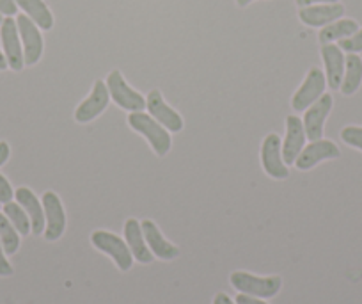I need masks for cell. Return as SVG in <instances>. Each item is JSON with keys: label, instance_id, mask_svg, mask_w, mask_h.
<instances>
[{"label": "cell", "instance_id": "6da1fadb", "mask_svg": "<svg viewBox=\"0 0 362 304\" xmlns=\"http://www.w3.org/2000/svg\"><path fill=\"white\" fill-rule=\"evenodd\" d=\"M233 288L238 293L259 297V299H272L281 292L283 279L281 276H256L245 271H235L229 276Z\"/></svg>", "mask_w": 362, "mask_h": 304}, {"label": "cell", "instance_id": "7a4b0ae2", "mask_svg": "<svg viewBox=\"0 0 362 304\" xmlns=\"http://www.w3.org/2000/svg\"><path fill=\"white\" fill-rule=\"evenodd\" d=\"M128 125H130L135 132H139V134L144 135V137L148 139L153 152L158 157H165L167 153L170 152L173 139H170L169 130H167L165 127H162L153 116H149V114L146 113H130V116H128Z\"/></svg>", "mask_w": 362, "mask_h": 304}, {"label": "cell", "instance_id": "3957f363", "mask_svg": "<svg viewBox=\"0 0 362 304\" xmlns=\"http://www.w3.org/2000/svg\"><path fill=\"white\" fill-rule=\"evenodd\" d=\"M90 244L98 251L105 253L107 257L112 258L119 271L127 272L134 267V254H132L127 240L121 239L116 233H110L107 230H96L90 235Z\"/></svg>", "mask_w": 362, "mask_h": 304}, {"label": "cell", "instance_id": "277c9868", "mask_svg": "<svg viewBox=\"0 0 362 304\" xmlns=\"http://www.w3.org/2000/svg\"><path fill=\"white\" fill-rule=\"evenodd\" d=\"M107 87H109L110 98L117 107L130 113H142L146 109V98L139 91L128 86L124 77L121 75L119 69H112L107 77Z\"/></svg>", "mask_w": 362, "mask_h": 304}, {"label": "cell", "instance_id": "5b68a950", "mask_svg": "<svg viewBox=\"0 0 362 304\" xmlns=\"http://www.w3.org/2000/svg\"><path fill=\"white\" fill-rule=\"evenodd\" d=\"M327 87V79L325 73L320 68H311L305 75L304 82L298 87L297 93L291 98V107H293L295 113H304L309 107L315 103L316 100L323 96Z\"/></svg>", "mask_w": 362, "mask_h": 304}, {"label": "cell", "instance_id": "8992f818", "mask_svg": "<svg viewBox=\"0 0 362 304\" xmlns=\"http://www.w3.org/2000/svg\"><path fill=\"white\" fill-rule=\"evenodd\" d=\"M45 210V226L43 237L47 242H55V240L61 239L66 232V212L62 207V201L54 191H47L41 198Z\"/></svg>", "mask_w": 362, "mask_h": 304}, {"label": "cell", "instance_id": "52a82bcc", "mask_svg": "<svg viewBox=\"0 0 362 304\" xmlns=\"http://www.w3.org/2000/svg\"><path fill=\"white\" fill-rule=\"evenodd\" d=\"M261 164L264 173L276 180H286L290 176V169L283 159V145L277 134H270L263 139L261 145Z\"/></svg>", "mask_w": 362, "mask_h": 304}, {"label": "cell", "instance_id": "ba28073f", "mask_svg": "<svg viewBox=\"0 0 362 304\" xmlns=\"http://www.w3.org/2000/svg\"><path fill=\"white\" fill-rule=\"evenodd\" d=\"M16 26H18L20 40H22L25 66L37 64L45 50L43 36H41L40 33V27H37L27 15H18Z\"/></svg>", "mask_w": 362, "mask_h": 304}, {"label": "cell", "instance_id": "9c48e42d", "mask_svg": "<svg viewBox=\"0 0 362 304\" xmlns=\"http://www.w3.org/2000/svg\"><path fill=\"white\" fill-rule=\"evenodd\" d=\"M0 41L4 47V55L8 59V64L13 72H22L25 66V59H23V47L22 40H20L18 26L16 20L8 16L4 18L2 26H0Z\"/></svg>", "mask_w": 362, "mask_h": 304}, {"label": "cell", "instance_id": "30bf717a", "mask_svg": "<svg viewBox=\"0 0 362 304\" xmlns=\"http://www.w3.org/2000/svg\"><path fill=\"white\" fill-rule=\"evenodd\" d=\"M332 94L323 93V96L320 100H316L305 111V116L302 120V123H304L305 137H309V141H320V139H323V127H325L327 118H329L330 111H332Z\"/></svg>", "mask_w": 362, "mask_h": 304}, {"label": "cell", "instance_id": "8fae6325", "mask_svg": "<svg viewBox=\"0 0 362 304\" xmlns=\"http://www.w3.org/2000/svg\"><path fill=\"white\" fill-rule=\"evenodd\" d=\"M109 101H110V93L107 84L103 82V80H96L89 96H87L86 100L76 107L75 120L78 121V123H89V121L98 118L100 114L107 109Z\"/></svg>", "mask_w": 362, "mask_h": 304}, {"label": "cell", "instance_id": "7c38bea8", "mask_svg": "<svg viewBox=\"0 0 362 304\" xmlns=\"http://www.w3.org/2000/svg\"><path fill=\"white\" fill-rule=\"evenodd\" d=\"M339 148L332 141L320 139V141H311L308 146H304L300 155L295 160V166L300 171H309L318 166L320 162H323V160H334L339 159Z\"/></svg>", "mask_w": 362, "mask_h": 304}, {"label": "cell", "instance_id": "4fadbf2b", "mask_svg": "<svg viewBox=\"0 0 362 304\" xmlns=\"http://www.w3.org/2000/svg\"><path fill=\"white\" fill-rule=\"evenodd\" d=\"M146 109L149 111V116L155 118L162 127H165L169 132H181L185 123H183V118L165 103L162 93L158 89L149 91L148 98H146Z\"/></svg>", "mask_w": 362, "mask_h": 304}, {"label": "cell", "instance_id": "5bb4252c", "mask_svg": "<svg viewBox=\"0 0 362 304\" xmlns=\"http://www.w3.org/2000/svg\"><path fill=\"white\" fill-rule=\"evenodd\" d=\"M142 233H144V239L148 242V247L151 249L153 257H156L158 260L163 261H173L180 257V247L174 246L173 242L163 237V233L160 232V228L156 226V223H153L151 219H144L141 223Z\"/></svg>", "mask_w": 362, "mask_h": 304}, {"label": "cell", "instance_id": "9a60e30c", "mask_svg": "<svg viewBox=\"0 0 362 304\" xmlns=\"http://www.w3.org/2000/svg\"><path fill=\"white\" fill-rule=\"evenodd\" d=\"M305 146V130L300 118H286V137L283 142V159L286 166H295V160Z\"/></svg>", "mask_w": 362, "mask_h": 304}, {"label": "cell", "instance_id": "2e32d148", "mask_svg": "<svg viewBox=\"0 0 362 304\" xmlns=\"http://www.w3.org/2000/svg\"><path fill=\"white\" fill-rule=\"evenodd\" d=\"M344 6L336 2V4H316L308 6V8H300L298 11V18L302 23L309 27H325L329 23L336 22V20L343 18Z\"/></svg>", "mask_w": 362, "mask_h": 304}, {"label": "cell", "instance_id": "e0dca14e", "mask_svg": "<svg viewBox=\"0 0 362 304\" xmlns=\"http://www.w3.org/2000/svg\"><path fill=\"white\" fill-rule=\"evenodd\" d=\"M15 199L23 207V210L27 212L30 219V226H33L34 235H43L45 226H47V221H45V210H43V203L40 201L36 194L30 191L29 187H18L15 191Z\"/></svg>", "mask_w": 362, "mask_h": 304}, {"label": "cell", "instance_id": "ac0fdd59", "mask_svg": "<svg viewBox=\"0 0 362 304\" xmlns=\"http://www.w3.org/2000/svg\"><path fill=\"white\" fill-rule=\"evenodd\" d=\"M322 59L325 64L327 86L330 89H339L344 75V54L337 45H322Z\"/></svg>", "mask_w": 362, "mask_h": 304}, {"label": "cell", "instance_id": "d6986e66", "mask_svg": "<svg viewBox=\"0 0 362 304\" xmlns=\"http://www.w3.org/2000/svg\"><path fill=\"white\" fill-rule=\"evenodd\" d=\"M124 240H127L128 247H130L132 254H134V260L144 265L151 264L155 257H153L151 249L148 247L144 233H142V226L137 219L130 218L124 223Z\"/></svg>", "mask_w": 362, "mask_h": 304}, {"label": "cell", "instance_id": "ffe728a7", "mask_svg": "<svg viewBox=\"0 0 362 304\" xmlns=\"http://www.w3.org/2000/svg\"><path fill=\"white\" fill-rule=\"evenodd\" d=\"M16 6L23 9V15L29 16L41 30H50L54 27V15L45 4V0H15Z\"/></svg>", "mask_w": 362, "mask_h": 304}, {"label": "cell", "instance_id": "44dd1931", "mask_svg": "<svg viewBox=\"0 0 362 304\" xmlns=\"http://www.w3.org/2000/svg\"><path fill=\"white\" fill-rule=\"evenodd\" d=\"M362 84V59L358 54H348L344 57V75L341 82V93L344 96H351L358 91Z\"/></svg>", "mask_w": 362, "mask_h": 304}, {"label": "cell", "instance_id": "7402d4cb", "mask_svg": "<svg viewBox=\"0 0 362 304\" xmlns=\"http://www.w3.org/2000/svg\"><path fill=\"white\" fill-rule=\"evenodd\" d=\"M358 30V23L351 18H339L336 22L329 23V26L322 27L318 34V40L322 45L334 43V41H341L344 38L351 36Z\"/></svg>", "mask_w": 362, "mask_h": 304}, {"label": "cell", "instance_id": "603a6c76", "mask_svg": "<svg viewBox=\"0 0 362 304\" xmlns=\"http://www.w3.org/2000/svg\"><path fill=\"white\" fill-rule=\"evenodd\" d=\"M4 214H6V218L11 221V225L15 226L16 232H18L20 235L27 237V235H30V233H33V226H30L29 215H27V212L23 210V207L20 205L18 201L6 203Z\"/></svg>", "mask_w": 362, "mask_h": 304}, {"label": "cell", "instance_id": "cb8c5ba5", "mask_svg": "<svg viewBox=\"0 0 362 304\" xmlns=\"http://www.w3.org/2000/svg\"><path fill=\"white\" fill-rule=\"evenodd\" d=\"M20 233L16 232L15 226L11 225L8 218H6L4 212H0V242L4 246L6 254H15L20 249Z\"/></svg>", "mask_w": 362, "mask_h": 304}, {"label": "cell", "instance_id": "d4e9b609", "mask_svg": "<svg viewBox=\"0 0 362 304\" xmlns=\"http://www.w3.org/2000/svg\"><path fill=\"white\" fill-rule=\"evenodd\" d=\"M341 141L362 152V127H344L341 130Z\"/></svg>", "mask_w": 362, "mask_h": 304}, {"label": "cell", "instance_id": "484cf974", "mask_svg": "<svg viewBox=\"0 0 362 304\" xmlns=\"http://www.w3.org/2000/svg\"><path fill=\"white\" fill-rule=\"evenodd\" d=\"M337 47L343 52H348V54H358V52H362V29H358L357 33L344 38V40L337 41Z\"/></svg>", "mask_w": 362, "mask_h": 304}, {"label": "cell", "instance_id": "4316f807", "mask_svg": "<svg viewBox=\"0 0 362 304\" xmlns=\"http://www.w3.org/2000/svg\"><path fill=\"white\" fill-rule=\"evenodd\" d=\"M13 198H15V191H13L11 184H9V180L4 174L0 173V205L13 201Z\"/></svg>", "mask_w": 362, "mask_h": 304}, {"label": "cell", "instance_id": "83f0119b", "mask_svg": "<svg viewBox=\"0 0 362 304\" xmlns=\"http://www.w3.org/2000/svg\"><path fill=\"white\" fill-rule=\"evenodd\" d=\"M13 274V265L9 264L8 254H6L4 246L0 242V278H8Z\"/></svg>", "mask_w": 362, "mask_h": 304}, {"label": "cell", "instance_id": "f1b7e54d", "mask_svg": "<svg viewBox=\"0 0 362 304\" xmlns=\"http://www.w3.org/2000/svg\"><path fill=\"white\" fill-rule=\"evenodd\" d=\"M18 11L15 0H0V15L4 16H15Z\"/></svg>", "mask_w": 362, "mask_h": 304}, {"label": "cell", "instance_id": "f546056e", "mask_svg": "<svg viewBox=\"0 0 362 304\" xmlns=\"http://www.w3.org/2000/svg\"><path fill=\"white\" fill-rule=\"evenodd\" d=\"M235 300H236V304H268L267 300L259 299V297L247 295V293H238Z\"/></svg>", "mask_w": 362, "mask_h": 304}, {"label": "cell", "instance_id": "4dcf8cb0", "mask_svg": "<svg viewBox=\"0 0 362 304\" xmlns=\"http://www.w3.org/2000/svg\"><path fill=\"white\" fill-rule=\"evenodd\" d=\"M298 8H308V6H316V4H336L339 0H295Z\"/></svg>", "mask_w": 362, "mask_h": 304}, {"label": "cell", "instance_id": "1f68e13d", "mask_svg": "<svg viewBox=\"0 0 362 304\" xmlns=\"http://www.w3.org/2000/svg\"><path fill=\"white\" fill-rule=\"evenodd\" d=\"M9 157H11V148H9L6 141H0V166H4L9 160Z\"/></svg>", "mask_w": 362, "mask_h": 304}, {"label": "cell", "instance_id": "d6a6232c", "mask_svg": "<svg viewBox=\"0 0 362 304\" xmlns=\"http://www.w3.org/2000/svg\"><path fill=\"white\" fill-rule=\"evenodd\" d=\"M214 304H236V300H233L228 293L218 292L217 295L214 297Z\"/></svg>", "mask_w": 362, "mask_h": 304}, {"label": "cell", "instance_id": "836d02e7", "mask_svg": "<svg viewBox=\"0 0 362 304\" xmlns=\"http://www.w3.org/2000/svg\"><path fill=\"white\" fill-rule=\"evenodd\" d=\"M9 64H8V59H6L4 52H0V72H4V69H8Z\"/></svg>", "mask_w": 362, "mask_h": 304}, {"label": "cell", "instance_id": "e575fe53", "mask_svg": "<svg viewBox=\"0 0 362 304\" xmlns=\"http://www.w3.org/2000/svg\"><path fill=\"white\" fill-rule=\"evenodd\" d=\"M250 2H252V0H236V4H238L240 8H247V6H249Z\"/></svg>", "mask_w": 362, "mask_h": 304}, {"label": "cell", "instance_id": "d590c367", "mask_svg": "<svg viewBox=\"0 0 362 304\" xmlns=\"http://www.w3.org/2000/svg\"><path fill=\"white\" fill-rule=\"evenodd\" d=\"M2 22H4V18H2V15H0V26H2Z\"/></svg>", "mask_w": 362, "mask_h": 304}]
</instances>
